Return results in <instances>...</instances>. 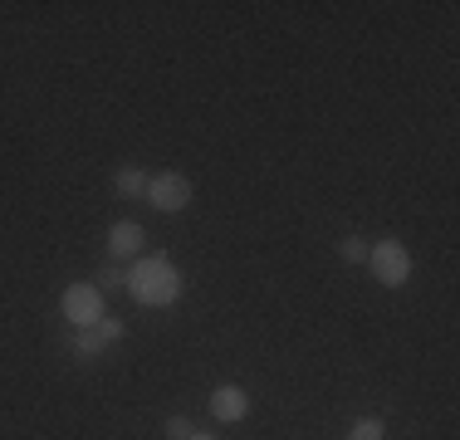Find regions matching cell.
<instances>
[{"label": "cell", "mask_w": 460, "mask_h": 440, "mask_svg": "<svg viewBox=\"0 0 460 440\" xmlns=\"http://www.w3.org/2000/svg\"><path fill=\"white\" fill-rule=\"evenodd\" d=\"M128 294H133L142 308H167V304H177V294H181L177 264H172L167 255L137 260L133 269H128Z\"/></svg>", "instance_id": "obj_1"}, {"label": "cell", "mask_w": 460, "mask_h": 440, "mask_svg": "<svg viewBox=\"0 0 460 440\" xmlns=\"http://www.w3.org/2000/svg\"><path fill=\"white\" fill-rule=\"evenodd\" d=\"M367 264H372V274H377V284H387V289L407 284V274H411V255H407L402 240H377V245H367Z\"/></svg>", "instance_id": "obj_2"}, {"label": "cell", "mask_w": 460, "mask_h": 440, "mask_svg": "<svg viewBox=\"0 0 460 440\" xmlns=\"http://www.w3.org/2000/svg\"><path fill=\"white\" fill-rule=\"evenodd\" d=\"M191 196H196V186L186 181L181 172H162V176H152L147 181V201L157 206V211H186V206H191Z\"/></svg>", "instance_id": "obj_3"}, {"label": "cell", "mask_w": 460, "mask_h": 440, "mask_svg": "<svg viewBox=\"0 0 460 440\" xmlns=\"http://www.w3.org/2000/svg\"><path fill=\"white\" fill-rule=\"evenodd\" d=\"M64 318H69L74 328H89L103 318V299H98L93 284H69V289H64Z\"/></svg>", "instance_id": "obj_4"}, {"label": "cell", "mask_w": 460, "mask_h": 440, "mask_svg": "<svg viewBox=\"0 0 460 440\" xmlns=\"http://www.w3.org/2000/svg\"><path fill=\"white\" fill-rule=\"evenodd\" d=\"M113 343H123V323H118V318H98V323L74 333V352H79V357H98V352L113 348Z\"/></svg>", "instance_id": "obj_5"}, {"label": "cell", "mask_w": 460, "mask_h": 440, "mask_svg": "<svg viewBox=\"0 0 460 440\" xmlns=\"http://www.w3.org/2000/svg\"><path fill=\"white\" fill-rule=\"evenodd\" d=\"M108 250H113V260H133L142 250V225L137 220H118V225L108 230Z\"/></svg>", "instance_id": "obj_6"}, {"label": "cell", "mask_w": 460, "mask_h": 440, "mask_svg": "<svg viewBox=\"0 0 460 440\" xmlns=\"http://www.w3.org/2000/svg\"><path fill=\"white\" fill-rule=\"evenodd\" d=\"M245 411H250V396L240 387H221L211 396V416H216V421H240Z\"/></svg>", "instance_id": "obj_7"}, {"label": "cell", "mask_w": 460, "mask_h": 440, "mask_svg": "<svg viewBox=\"0 0 460 440\" xmlns=\"http://www.w3.org/2000/svg\"><path fill=\"white\" fill-rule=\"evenodd\" d=\"M113 186H118V196H128V201H133V196H147V176H142L137 167H123L113 176Z\"/></svg>", "instance_id": "obj_8"}, {"label": "cell", "mask_w": 460, "mask_h": 440, "mask_svg": "<svg viewBox=\"0 0 460 440\" xmlns=\"http://www.w3.org/2000/svg\"><path fill=\"white\" fill-rule=\"evenodd\" d=\"M382 431H387V426H382L377 416H363V421L353 426V436H348V440H382Z\"/></svg>", "instance_id": "obj_9"}, {"label": "cell", "mask_w": 460, "mask_h": 440, "mask_svg": "<svg viewBox=\"0 0 460 440\" xmlns=\"http://www.w3.org/2000/svg\"><path fill=\"white\" fill-rule=\"evenodd\" d=\"M338 255H343L348 264H363L367 260V240H358V235H348L343 245H338Z\"/></svg>", "instance_id": "obj_10"}, {"label": "cell", "mask_w": 460, "mask_h": 440, "mask_svg": "<svg viewBox=\"0 0 460 440\" xmlns=\"http://www.w3.org/2000/svg\"><path fill=\"white\" fill-rule=\"evenodd\" d=\"M118 284H128V274L118 269V264H108V269H98V284H93V289H118Z\"/></svg>", "instance_id": "obj_11"}, {"label": "cell", "mask_w": 460, "mask_h": 440, "mask_svg": "<svg viewBox=\"0 0 460 440\" xmlns=\"http://www.w3.org/2000/svg\"><path fill=\"white\" fill-rule=\"evenodd\" d=\"M167 436H172V440H191V436H196V426L186 421V416H172V421H167Z\"/></svg>", "instance_id": "obj_12"}, {"label": "cell", "mask_w": 460, "mask_h": 440, "mask_svg": "<svg viewBox=\"0 0 460 440\" xmlns=\"http://www.w3.org/2000/svg\"><path fill=\"white\" fill-rule=\"evenodd\" d=\"M191 440H216V436H201V431H196V436H191Z\"/></svg>", "instance_id": "obj_13"}]
</instances>
